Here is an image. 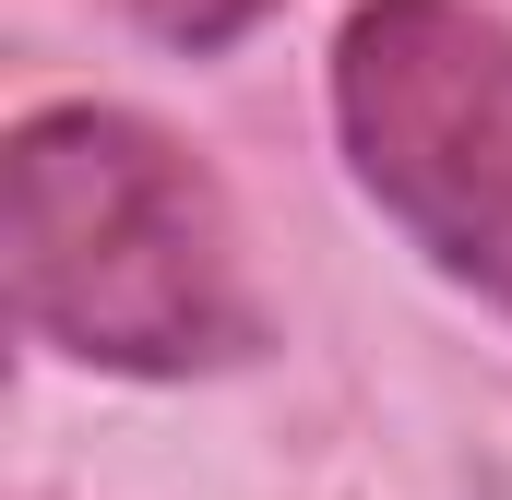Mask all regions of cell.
I'll list each match as a JSON object with an SVG mask.
<instances>
[{
    "label": "cell",
    "instance_id": "1",
    "mask_svg": "<svg viewBox=\"0 0 512 500\" xmlns=\"http://www.w3.org/2000/svg\"><path fill=\"white\" fill-rule=\"evenodd\" d=\"M0 274L24 346L120 381L239 370L262 346V298L239 215L179 131L131 108H36L0 155Z\"/></svg>",
    "mask_w": 512,
    "mask_h": 500
},
{
    "label": "cell",
    "instance_id": "2",
    "mask_svg": "<svg viewBox=\"0 0 512 500\" xmlns=\"http://www.w3.org/2000/svg\"><path fill=\"white\" fill-rule=\"evenodd\" d=\"M358 191L453 286L512 310V24L477 0H358L334 36Z\"/></svg>",
    "mask_w": 512,
    "mask_h": 500
}]
</instances>
